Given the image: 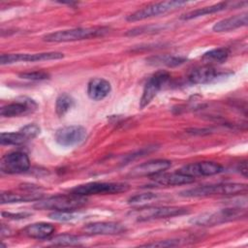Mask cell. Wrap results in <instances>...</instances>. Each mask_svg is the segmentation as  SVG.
<instances>
[{
    "mask_svg": "<svg viewBox=\"0 0 248 248\" xmlns=\"http://www.w3.org/2000/svg\"><path fill=\"white\" fill-rule=\"evenodd\" d=\"M82 232L93 235H114L126 232V228L116 222H94L82 227Z\"/></svg>",
    "mask_w": 248,
    "mask_h": 248,
    "instance_id": "15",
    "label": "cell"
},
{
    "mask_svg": "<svg viewBox=\"0 0 248 248\" xmlns=\"http://www.w3.org/2000/svg\"><path fill=\"white\" fill-rule=\"evenodd\" d=\"M187 2L185 1H164L159 3L150 4L142 9H140L133 14L129 15L126 19L128 21H139L145 18H149L152 16H156L162 14H166L168 12L176 10L177 8L185 5Z\"/></svg>",
    "mask_w": 248,
    "mask_h": 248,
    "instance_id": "7",
    "label": "cell"
},
{
    "mask_svg": "<svg viewBox=\"0 0 248 248\" xmlns=\"http://www.w3.org/2000/svg\"><path fill=\"white\" fill-rule=\"evenodd\" d=\"M147 63L153 66H167V67H176L187 61L184 56H174V55H156L151 56L147 60Z\"/></svg>",
    "mask_w": 248,
    "mask_h": 248,
    "instance_id": "22",
    "label": "cell"
},
{
    "mask_svg": "<svg viewBox=\"0 0 248 248\" xmlns=\"http://www.w3.org/2000/svg\"><path fill=\"white\" fill-rule=\"evenodd\" d=\"M49 241L56 246H72V245H79L81 240L78 236L73 235L70 233L58 234L49 239Z\"/></svg>",
    "mask_w": 248,
    "mask_h": 248,
    "instance_id": "28",
    "label": "cell"
},
{
    "mask_svg": "<svg viewBox=\"0 0 248 248\" xmlns=\"http://www.w3.org/2000/svg\"><path fill=\"white\" fill-rule=\"evenodd\" d=\"M36 108L37 104L32 99L20 97L10 104L3 106L0 109V114L4 117L20 116L34 111Z\"/></svg>",
    "mask_w": 248,
    "mask_h": 248,
    "instance_id": "13",
    "label": "cell"
},
{
    "mask_svg": "<svg viewBox=\"0 0 248 248\" xmlns=\"http://www.w3.org/2000/svg\"><path fill=\"white\" fill-rule=\"evenodd\" d=\"M28 140L30 139H34L36 138L39 134H40V127L34 123H30V124H27L25 126H23L20 130H19Z\"/></svg>",
    "mask_w": 248,
    "mask_h": 248,
    "instance_id": "31",
    "label": "cell"
},
{
    "mask_svg": "<svg viewBox=\"0 0 248 248\" xmlns=\"http://www.w3.org/2000/svg\"><path fill=\"white\" fill-rule=\"evenodd\" d=\"M228 6H229V3L221 2V3H218V4H214V5H211V6H207V7H203V8H200V9L188 12V13L182 15L180 16V18L183 19V20L193 19V18H196V17L202 16L204 15H210V14H214V13H217V12H220V11H224L228 8Z\"/></svg>",
    "mask_w": 248,
    "mask_h": 248,
    "instance_id": "21",
    "label": "cell"
},
{
    "mask_svg": "<svg viewBox=\"0 0 248 248\" xmlns=\"http://www.w3.org/2000/svg\"><path fill=\"white\" fill-rule=\"evenodd\" d=\"M179 240H174V239H170V240H160L157 242H152V243H146L141 246L145 247H172V246H177L179 245Z\"/></svg>",
    "mask_w": 248,
    "mask_h": 248,
    "instance_id": "33",
    "label": "cell"
},
{
    "mask_svg": "<svg viewBox=\"0 0 248 248\" xmlns=\"http://www.w3.org/2000/svg\"><path fill=\"white\" fill-rule=\"evenodd\" d=\"M150 178L157 184L163 186H176L183 184H190L195 181V178L186 175L179 170L175 172H160L150 176Z\"/></svg>",
    "mask_w": 248,
    "mask_h": 248,
    "instance_id": "16",
    "label": "cell"
},
{
    "mask_svg": "<svg viewBox=\"0 0 248 248\" xmlns=\"http://www.w3.org/2000/svg\"><path fill=\"white\" fill-rule=\"evenodd\" d=\"M43 197L42 194H18L13 192L1 193V203H15V202H26L31 201H39Z\"/></svg>",
    "mask_w": 248,
    "mask_h": 248,
    "instance_id": "23",
    "label": "cell"
},
{
    "mask_svg": "<svg viewBox=\"0 0 248 248\" xmlns=\"http://www.w3.org/2000/svg\"><path fill=\"white\" fill-rule=\"evenodd\" d=\"M247 212L245 208L238 207H229L223 208L213 212L202 213L190 220V223L195 226H215L223 223L235 221L246 217Z\"/></svg>",
    "mask_w": 248,
    "mask_h": 248,
    "instance_id": "4",
    "label": "cell"
},
{
    "mask_svg": "<svg viewBox=\"0 0 248 248\" xmlns=\"http://www.w3.org/2000/svg\"><path fill=\"white\" fill-rule=\"evenodd\" d=\"M64 57L62 52L50 51L40 53H8L2 54L0 57V63L2 65L14 64L17 62H35L45 60H56Z\"/></svg>",
    "mask_w": 248,
    "mask_h": 248,
    "instance_id": "11",
    "label": "cell"
},
{
    "mask_svg": "<svg viewBox=\"0 0 248 248\" xmlns=\"http://www.w3.org/2000/svg\"><path fill=\"white\" fill-rule=\"evenodd\" d=\"M247 191V185L242 183H218L210 185H202L191 189L181 191L179 193L182 197L200 198L208 196H234L242 194Z\"/></svg>",
    "mask_w": 248,
    "mask_h": 248,
    "instance_id": "3",
    "label": "cell"
},
{
    "mask_svg": "<svg viewBox=\"0 0 248 248\" xmlns=\"http://www.w3.org/2000/svg\"><path fill=\"white\" fill-rule=\"evenodd\" d=\"M85 196L69 194V195H57L46 198L45 200H39L33 205L34 208L40 210H52V211H75L87 203Z\"/></svg>",
    "mask_w": 248,
    "mask_h": 248,
    "instance_id": "1",
    "label": "cell"
},
{
    "mask_svg": "<svg viewBox=\"0 0 248 248\" xmlns=\"http://www.w3.org/2000/svg\"><path fill=\"white\" fill-rule=\"evenodd\" d=\"M54 231L55 228L53 225L45 222L30 224L23 229L25 235L35 239H46L54 232Z\"/></svg>",
    "mask_w": 248,
    "mask_h": 248,
    "instance_id": "20",
    "label": "cell"
},
{
    "mask_svg": "<svg viewBox=\"0 0 248 248\" xmlns=\"http://www.w3.org/2000/svg\"><path fill=\"white\" fill-rule=\"evenodd\" d=\"M238 170H239L240 173H241L243 176H245V177L247 176V164H246L245 161H244V162H241V163L239 164Z\"/></svg>",
    "mask_w": 248,
    "mask_h": 248,
    "instance_id": "35",
    "label": "cell"
},
{
    "mask_svg": "<svg viewBox=\"0 0 248 248\" xmlns=\"http://www.w3.org/2000/svg\"><path fill=\"white\" fill-rule=\"evenodd\" d=\"M28 139L20 132H11L1 133L0 142L2 145H20L24 143Z\"/></svg>",
    "mask_w": 248,
    "mask_h": 248,
    "instance_id": "27",
    "label": "cell"
},
{
    "mask_svg": "<svg viewBox=\"0 0 248 248\" xmlns=\"http://www.w3.org/2000/svg\"><path fill=\"white\" fill-rule=\"evenodd\" d=\"M170 161L165 159L150 160L133 168L128 173V175L131 177L152 176L154 174L167 170L170 167Z\"/></svg>",
    "mask_w": 248,
    "mask_h": 248,
    "instance_id": "12",
    "label": "cell"
},
{
    "mask_svg": "<svg viewBox=\"0 0 248 248\" xmlns=\"http://www.w3.org/2000/svg\"><path fill=\"white\" fill-rule=\"evenodd\" d=\"M128 190L129 185L124 182H89L72 188L71 193L86 197L90 195H113Z\"/></svg>",
    "mask_w": 248,
    "mask_h": 248,
    "instance_id": "6",
    "label": "cell"
},
{
    "mask_svg": "<svg viewBox=\"0 0 248 248\" xmlns=\"http://www.w3.org/2000/svg\"><path fill=\"white\" fill-rule=\"evenodd\" d=\"M247 18H248L247 13L227 17L217 21L212 26V30L215 32H227L231 30H234L236 28L247 25Z\"/></svg>",
    "mask_w": 248,
    "mask_h": 248,
    "instance_id": "19",
    "label": "cell"
},
{
    "mask_svg": "<svg viewBox=\"0 0 248 248\" xmlns=\"http://www.w3.org/2000/svg\"><path fill=\"white\" fill-rule=\"evenodd\" d=\"M19 78L29 80H45L49 78V74L45 71H33V72H26L21 73L18 75Z\"/></svg>",
    "mask_w": 248,
    "mask_h": 248,
    "instance_id": "30",
    "label": "cell"
},
{
    "mask_svg": "<svg viewBox=\"0 0 248 248\" xmlns=\"http://www.w3.org/2000/svg\"><path fill=\"white\" fill-rule=\"evenodd\" d=\"M230 56V49L228 47H216L206 51L202 59L206 62H215V63H223Z\"/></svg>",
    "mask_w": 248,
    "mask_h": 248,
    "instance_id": "26",
    "label": "cell"
},
{
    "mask_svg": "<svg viewBox=\"0 0 248 248\" xmlns=\"http://www.w3.org/2000/svg\"><path fill=\"white\" fill-rule=\"evenodd\" d=\"M30 168V160L22 151L7 153L1 159L0 170L2 172L15 174L26 171Z\"/></svg>",
    "mask_w": 248,
    "mask_h": 248,
    "instance_id": "9",
    "label": "cell"
},
{
    "mask_svg": "<svg viewBox=\"0 0 248 248\" xmlns=\"http://www.w3.org/2000/svg\"><path fill=\"white\" fill-rule=\"evenodd\" d=\"M162 27L159 25H148V26H141V27H137L134 28L126 33L128 36H134V35H139V34H143V33H153L160 31Z\"/></svg>",
    "mask_w": 248,
    "mask_h": 248,
    "instance_id": "32",
    "label": "cell"
},
{
    "mask_svg": "<svg viewBox=\"0 0 248 248\" xmlns=\"http://www.w3.org/2000/svg\"><path fill=\"white\" fill-rule=\"evenodd\" d=\"M222 74L212 66H202L192 70L188 76V79L194 84L210 83L220 78Z\"/></svg>",
    "mask_w": 248,
    "mask_h": 248,
    "instance_id": "17",
    "label": "cell"
},
{
    "mask_svg": "<svg viewBox=\"0 0 248 248\" xmlns=\"http://www.w3.org/2000/svg\"><path fill=\"white\" fill-rule=\"evenodd\" d=\"M161 200H164V197L156 194V193H143V194H140V195H135L133 197H131L128 201V202L134 206H147L150 205V203L158 202Z\"/></svg>",
    "mask_w": 248,
    "mask_h": 248,
    "instance_id": "24",
    "label": "cell"
},
{
    "mask_svg": "<svg viewBox=\"0 0 248 248\" xmlns=\"http://www.w3.org/2000/svg\"><path fill=\"white\" fill-rule=\"evenodd\" d=\"M111 91L110 83L101 78H91L87 84V95L93 101H101L105 99Z\"/></svg>",
    "mask_w": 248,
    "mask_h": 248,
    "instance_id": "18",
    "label": "cell"
},
{
    "mask_svg": "<svg viewBox=\"0 0 248 248\" xmlns=\"http://www.w3.org/2000/svg\"><path fill=\"white\" fill-rule=\"evenodd\" d=\"M109 28L105 26H94V27H78L73 29L60 30L52 32L44 36V41L49 43H64V42H75L79 40H86L104 36L108 32Z\"/></svg>",
    "mask_w": 248,
    "mask_h": 248,
    "instance_id": "2",
    "label": "cell"
},
{
    "mask_svg": "<svg viewBox=\"0 0 248 248\" xmlns=\"http://www.w3.org/2000/svg\"><path fill=\"white\" fill-rule=\"evenodd\" d=\"M75 105V100L73 97L67 93H61L58 95L55 101V111L60 117L64 116Z\"/></svg>",
    "mask_w": 248,
    "mask_h": 248,
    "instance_id": "25",
    "label": "cell"
},
{
    "mask_svg": "<svg viewBox=\"0 0 248 248\" xmlns=\"http://www.w3.org/2000/svg\"><path fill=\"white\" fill-rule=\"evenodd\" d=\"M86 129L80 125L64 126L56 130L55 141L62 146H73L80 143L86 138Z\"/></svg>",
    "mask_w": 248,
    "mask_h": 248,
    "instance_id": "10",
    "label": "cell"
},
{
    "mask_svg": "<svg viewBox=\"0 0 248 248\" xmlns=\"http://www.w3.org/2000/svg\"><path fill=\"white\" fill-rule=\"evenodd\" d=\"M31 215L29 212H18V213H11V212H2V216L8 219L12 220H18V219H24Z\"/></svg>",
    "mask_w": 248,
    "mask_h": 248,
    "instance_id": "34",
    "label": "cell"
},
{
    "mask_svg": "<svg viewBox=\"0 0 248 248\" xmlns=\"http://www.w3.org/2000/svg\"><path fill=\"white\" fill-rule=\"evenodd\" d=\"M224 170V168L217 163L214 162H197V163H191L188 165L183 166L179 171L192 176H207V175H214L222 172Z\"/></svg>",
    "mask_w": 248,
    "mask_h": 248,
    "instance_id": "14",
    "label": "cell"
},
{
    "mask_svg": "<svg viewBox=\"0 0 248 248\" xmlns=\"http://www.w3.org/2000/svg\"><path fill=\"white\" fill-rule=\"evenodd\" d=\"M189 210L185 207L180 206H141L138 207L129 212V216L138 221H150L154 219H162L179 216L183 214H187Z\"/></svg>",
    "mask_w": 248,
    "mask_h": 248,
    "instance_id": "5",
    "label": "cell"
},
{
    "mask_svg": "<svg viewBox=\"0 0 248 248\" xmlns=\"http://www.w3.org/2000/svg\"><path fill=\"white\" fill-rule=\"evenodd\" d=\"M79 217V214L74 211H53L49 214V218L59 222H69L76 220Z\"/></svg>",
    "mask_w": 248,
    "mask_h": 248,
    "instance_id": "29",
    "label": "cell"
},
{
    "mask_svg": "<svg viewBox=\"0 0 248 248\" xmlns=\"http://www.w3.org/2000/svg\"><path fill=\"white\" fill-rule=\"evenodd\" d=\"M170 78V73L164 70H160L153 74L148 78L143 87L142 95L140 100V108H143L144 107H146L158 94V92L168 83Z\"/></svg>",
    "mask_w": 248,
    "mask_h": 248,
    "instance_id": "8",
    "label": "cell"
}]
</instances>
